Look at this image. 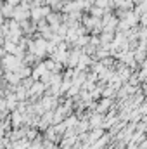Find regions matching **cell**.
Here are the masks:
<instances>
[{
	"label": "cell",
	"instance_id": "cell-1",
	"mask_svg": "<svg viewBox=\"0 0 147 149\" xmlns=\"http://www.w3.org/2000/svg\"><path fill=\"white\" fill-rule=\"evenodd\" d=\"M2 66H3L7 71H16V70L21 66V61H19L16 56L9 54V56H5V57L2 59Z\"/></svg>",
	"mask_w": 147,
	"mask_h": 149
}]
</instances>
